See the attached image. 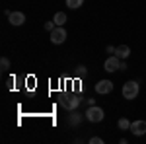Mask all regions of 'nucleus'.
Returning <instances> with one entry per match:
<instances>
[{
    "mask_svg": "<svg viewBox=\"0 0 146 144\" xmlns=\"http://www.w3.org/2000/svg\"><path fill=\"white\" fill-rule=\"evenodd\" d=\"M0 66H2V70H8V68H10V60H8V58L4 56V58L0 60Z\"/></svg>",
    "mask_w": 146,
    "mask_h": 144,
    "instance_id": "nucleus-14",
    "label": "nucleus"
},
{
    "mask_svg": "<svg viewBox=\"0 0 146 144\" xmlns=\"http://www.w3.org/2000/svg\"><path fill=\"white\" fill-rule=\"evenodd\" d=\"M78 74H80V76H86V66H84V64H80V66H78Z\"/></svg>",
    "mask_w": 146,
    "mask_h": 144,
    "instance_id": "nucleus-17",
    "label": "nucleus"
},
{
    "mask_svg": "<svg viewBox=\"0 0 146 144\" xmlns=\"http://www.w3.org/2000/svg\"><path fill=\"white\" fill-rule=\"evenodd\" d=\"M86 103H88V107H90V105H96V100L90 98V100H86Z\"/></svg>",
    "mask_w": 146,
    "mask_h": 144,
    "instance_id": "nucleus-19",
    "label": "nucleus"
},
{
    "mask_svg": "<svg viewBox=\"0 0 146 144\" xmlns=\"http://www.w3.org/2000/svg\"><path fill=\"white\" fill-rule=\"evenodd\" d=\"M90 144H103V140H101L100 136H92V138H90Z\"/></svg>",
    "mask_w": 146,
    "mask_h": 144,
    "instance_id": "nucleus-16",
    "label": "nucleus"
},
{
    "mask_svg": "<svg viewBox=\"0 0 146 144\" xmlns=\"http://www.w3.org/2000/svg\"><path fill=\"white\" fill-rule=\"evenodd\" d=\"M117 125H119V129H121V131H131V121H129V119H119V123H117Z\"/></svg>",
    "mask_w": 146,
    "mask_h": 144,
    "instance_id": "nucleus-11",
    "label": "nucleus"
},
{
    "mask_svg": "<svg viewBox=\"0 0 146 144\" xmlns=\"http://www.w3.org/2000/svg\"><path fill=\"white\" fill-rule=\"evenodd\" d=\"M84 117H86L90 123H101V121H103V117H105V113H103V109L98 107V105H90L88 111L84 113Z\"/></svg>",
    "mask_w": 146,
    "mask_h": 144,
    "instance_id": "nucleus-2",
    "label": "nucleus"
},
{
    "mask_svg": "<svg viewBox=\"0 0 146 144\" xmlns=\"http://www.w3.org/2000/svg\"><path fill=\"white\" fill-rule=\"evenodd\" d=\"M96 92L101 94V96L111 94V92H113V82H111V80H100V82L96 84Z\"/></svg>",
    "mask_w": 146,
    "mask_h": 144,
    "instance_id": "nucleus-6",
    "label": "nucleus"
},
{
    "mask_svg": "<svg viewBox=\"0 0 146 144\" xmlns=\"http://www.w3.org/2000/svg\"><path fill=\"white\" fill-rule=\"evenodd\" d=\"M84 4V0H66V6L70 8V10H76V8H80Z\"/></svg>",
    "mask_w": 146,
    "mask_h": 144,
    "instance_id": "nucleus-12",
    "label": "nucleus"
},
{
    "mask_svg": "<svg viewBox=\"0 0 146 144\" xmlns=\"http://www.w3.org/2000/svg\"><path fill=\"white\" fill-rule=\"evenodd\" d=\"M66 41V29L62 25H56L55 29L51 31V43L53 45H60Z\"/></svg>",
    "mask_w": 146,
    "mask_h": 144,
    "instance_id": "nucleus-4",
    "label": "nucleus"
},
{
    "mask_svg": "<svg viewBox=\"0 0 146 144\" xmlns=\"http://www.w3.org/2000/svg\"><path fill=\"white\" fill-rule=\"evenodd\" d=\"M55 27H56V23H55V22H47V23H45V29L49 31V33H51V31H53Z\"/></svg>",
    "mask_w": 146,
    "mask_h": 144,
    "instance_id": "nucleus-15",
    "label": "nucleus"
},
{
    "mask_svg": "<svg viewBox=\"0 0 146 144\" xmlns=\"http://www.w3.org/2000/svg\"><path fill=\"white\" fill-rule=\"evenodd\" d=\"M138 92H140V86H138V82H135V80H129V82H125L123 92H121V94H123L125 100H136Z\"/></svg>",
    "mask_w": 146,
    "mask_h": 144,
    "instance_id": "nucleus-1",
    "label": "nucleus"
},
{
    "mask_svg": "<svg viewBox=\"0 0 146 144\" xmlns=\"http://www.w3.org/2000/svg\"><path fill=\"white\" fill-rule=\"evenodd\" d=\"M53 22H55L56 25H64V22H66V14H64V12H56L55 18H53Z\"/></svg>",
    "mask_w": 146,
    "mask_h": 144,
    "instance_id": "nucleus-10",
    "label": "nucleus"
},
{
    "mask_svg": "<svg viewBox=\"0 0 146 144\" xmlns=\"http://www.w3.org/2000/svg\"><path fill=\"white\" fill-rule=\"evenodd\" d=\"M115 49H117V47H113V45H109V47H107V53H111V55H115Z\"/></svg>",
    "mask_w": 146,
    "mask_h": 144,
    "instance_id": "nucleus-18",
    "label": "nucleus"
},
{
    "mask_svg": "<svg viewBox=\"0 0 146 144\" xmlns=\"http://www.w3.org/2000/svg\"><path fill=\"white\" fill-rule=\"evenodd\" d=\"M103 68L107 70V72H117L119 68H121V60H119V56L113 55L109 58H105V62H103Z\"/></svg>",
    "mask_w": 146,
    "mask_h": 144,
    "instance_id": "nucleus-5",
    "label": "nucleus"
},
{
    "mask_svg": "<svg viewBox=\"0 0 146 144\" xmlns=\"http://www.w3.org/2000/svg\"><path fill=\"white\" fill-rule=\"evenodd\" d=\"M115 55L119 56V58H129V55H131V47H129V45H119V47L115 49Z\"/></svg>",
    "mask_w": 146,
    "mask_h": 144,
    "instance_id": "nucleus-9",
    "label": "nucleus"
},
{
    "mask_svg": "<svg viewBox=\"0 0 146 144\" xmlns=\"http://www.w3.org/2000/svg\"><path fill=\"white\" fill-rule=\"evenodd\" d=\"M68 121H70V125H78V123L82 121V117H80V113H76V111H74V113L70 115V119H68Z\"/></svg>",
    "mask_w": 146,
    "mask_h": 144,
    "instance_id": "nucleus-13",
    "label": "nucleus"
},
{
    "mask_svg": "<svg viewBox=\"0 0 146 144\" xmlns=\"http://www.w3.org/2000/svg\"><path fill=\"white\" fill-rule=\"evenodd\" d=\"M8 22L12 23V25H22L23 22H25V14L23 12H10V16H8Z\"/></svg>",
    "mask_w": 146,
    "mask_h": 144,
    "instance_id": "nucleus-8",
    "label": "nucleus"
},
{
    "mask_svg": "<svg viewBox=\"0 0 146 144\" xmlns=\"http://www.w3.org/2000/svg\"><path fill=\"white\" fill-rule=\"evenodd\" d=\"M80 98L78 96H68V94H64V96H60V105L64 107L66 111H76L80 105Z\"/></svg>",
    "mask_w": 146,
    "mask_h": 144,
    "instance_id": "nucleus-3",
    "label": "nucleus"
},
{
    "mask_svg": "<svg viewBox=\"0 0 146 144\" xmlns=\"http://www.w3.org/2000/svg\"><path fill=\"white\" fill-rule=\"evenodd\" d=\"M131 133L135 134V136H142V134H146V121L138 119V121L131 123Z\"/></svg>",
    "mask_w": 146,
    "mask_h": 144,
    "instance_id": "nucleus-7",
    "label": "nucleus"
}]
</instances>
